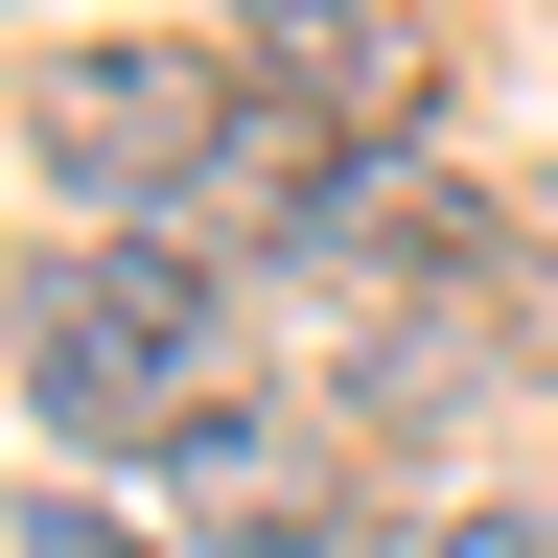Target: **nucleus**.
<instances>
[{"label":"nucleus","instance_id":"5","mask_svg":"<svg viewBox=\"0 0 558 558\" xmlns=\"http://www.w3.org/2000/svg\"><path fill=\"white\" fill-rule=\"evenodd\" d=\"M396 558H558V512H442V535H396Z\"/></svg>","mask_w":558,"mask_h":558},{"label":"nucleus","instance_id":"1","mask_svg":"<svg viewBox=\"0 0 558 558\" xmlns=\"http://www.w3.org/2000/svg\"><path fill=\"white\" fill-rule=\"evenodd\" d=\"M209 349H233V256H186V233L24 256V396L70 418V442H186V418H209Z\"/></svg>","mask_w":558,"mask_h":558},{"label":"nucleus","instance_id":"3","mask_svg":"<svg viewBox=\"0 0 558 558\" xmlns=\"http://www.w3.org/2000/svg\"><path fill=\"white\" fill-rule=\"evenodd\" d=\"M233 70H256V94H303V117H349L373 163H396L418 117H442V24H396V0H279Z\"/></svg>","mask_w":558,"mask_h":558},{"label":"nucleus","instance_id":"2","mask_svg":"<svg viewBox=\"0 0 558 558\" xmlns=\"http://www.w3.org/2000/svg\"><path fill=\"white\" fill-rule=\"evenodd\" d=\"M47 163L70 186H117L140 233H186V186H209V140H233V47H47Z\"/></svg>","mask_w":558,"mask_h":558},{"label":"nucleus","instance_id":"4","mask_svg":"<svg viewBox=\"0 0 558 558\" xmlns=\"http://www.w3.org/2000/svg\"><path fill=\"white\" fill-rule=\"evenodd\" d=\"M0 558H163V535H117V512H94V488H47V512H24V535H0Z\"/></svg>","mask_w":558,"mask_h":558}]
</instances>
